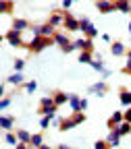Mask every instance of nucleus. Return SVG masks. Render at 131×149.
<instances>
[{
	"label": "nucleus",
	"mask_w": 131,
	"mask_h": 149,
	"mask_svg": "<svg viewBox=\"0 0 131 149\" xmlns=\"http://www.w3.org/2000/svg\"><path fill=\"white\" fill-rule=\"evenodd\" d=\"M87 120V116H85V110H73V114L71 116H67V118H61V122H58V128L63 130H71V128H75V126H79V124H83Z\"/></svg>",
	"instance_id": "f257e3e1"
},
{
	"label": "nucleus",
	"mask_w": 131,
	"mask_h": 149,
	"mask_svg": "<svg viewBox=\"0 0 131 149\" xmlns=\"http://www.w3.org/2000/svg\"><path fill=\"white\" fill-rule=\"evenodd\" d=\"M54 44V37H46V35H33V40L25 46L31 54H40L42 50H46L48 46Z\"/></svg>",
	"instance_id": "f03ea898"
},
{
	"label": "nucleus",
	"mask_w": 131,
	"mask_h": 149,
	"mask_svg": "<svg viewBox=\"0 0 131 149\" xmlns=\"http://www.w3.org/2000/svg\"><path fill=\"white\" fill-rule=\"evenodd\" d=\"M4 37H6V42L13 46V48H23V46H27V44H23V31H19V29H8L6 33H4Z\"/></svg>",
	"instance_id": "7ed1b4c3"
},
{
	"label": "nucleus",
	"mask_w": 131,
	"mask_h": 149,
	"mask_svg": "<svg viewBox=\"0 0 131 149\" xmlns=\"http://www.w3.org/2000/svg\"><path fill=\"white\" fill-rule=\"evenodd\" d=\"M56 110H58V106L54 104L52 95H48V97H42V100H40V108H37V112H40V114H50V116H56Z\"/></svg>",
	"instance_id": "20e7f679"
},
{
	"label": "nucleus",
	"mask_w": 131,
	"mask_h": 149,
	"mask_svg": "<svg viewBox=\"0 0 131 149\" xmlns=\"http://www.w3.org/2000/svg\"><path fill=\"white\" fill-rule=\"evenodd\" d=\"M94 6H96L98 13H102V15H108L112 10H117L115 8V0H94Z\"/></svg>",
	"instance_id": "39448f33"
},
{
	"label": "nucleus",
	"mask_w": 131,
	"mask_h": 149,
	"mask_svg": "<svg viewBox=\"0 0 131 149\" xmlns=\"http://www.w3.org/2000/svg\"><path fill=\"white\" fill-rule=\"evenodd\" d=\"M67 13H69V10H54V13H50V17H48V23H50L52 27H58V25H63V23H65V17H67Z\"/></svg>",
	"instance_id": "423d86ee"
},
{
	"label": "nucleus",
	"mask_w": 131,
	"mask_h": 149,
	"mask_svg": "<svg viewBox=\"0 0 131 149\" xmlns=\"http://www.w3.org/2000/svg\"><path fill=\"white\" fill-rule=\"evenodd\" d=\"M63 27H65V29H67L69 33H73V31H79V19H77V17H73L71 13H67Z\"/></svg>",
	"instance_id": "0eeeda50"
},
{
	"label": "nucleus",
	"mask_w": 131,
	"mask_h": 149,
	"mask_svg": "<svg viewBox=\"0 0 131 149\" xmlns=\"http://www.w3.org/2000/svg\"><path fill=\"white\" fill-rule=\"evenodd\" d=\"M54 29H56V27H52L48 21L42 23V25H37V27H33L35 35H46V37H52V35H54Z\"/></svg>",
	"instance_id": "6e6552de"
},
{
	"label": "nucleus",
	"mask_w": 131,
	"mask_h": 149,
	"mask_svg": "<svg viewBox=\"0 0 131 149\" xmlns=\"http://www.w3.org/2000/svg\"><path fill=\"white\" fill-rule=\"evenodd\" d=\"M75 46H77V50L96 52V48H94V40H92V37H81V40H77V42H75Z\"/></svg>",
	"instance_id": "1a4fd4ad"
},
{
	"label": "nucleus",
	"mask_w": 131,
	"mask_h": 149,
	"mask_svg": "<svg viewBox=\"0 0 131 149\" xmlns=\"http://www.w3.org/2000/svg\"><path fill=\"white\" fill-rule=\"evenodd\" d=\"M69 106L73 110H85L87 108V100H81L79 95H69Z\"/></svg>",
	"instance_id": "9d476101"
},
{
	"label": "nucleus",
	"mask_w": 131,
	"mask_h": 149,
	"mask_svg": "<svg viewBox=\"0 0 131 149\" xmlns=\"http://www.w3.org/2000/svg\"><path fill=\"white\" fill-rule=\"evenodd\" d=\"M123 120H125L123 112H112V116L106 120V126H108V130H110V128H117V126H119Z\"/></svg>",
	"instance_id": "9b49d317"
},
{
	"label": "nucleus",
	"mask_w": 131,
	"mask_h": 149,
	"mask_svg": "<svg viewBox=\"0 0 131 149\" xmlns=\"http://www.w3.org/2000/svg\"><path fill=\"white\" fill-rule=\"evenodd\" d=\"M52 100H54V104L56 106H65V104H69V93H65V91H54L52 93Z\"/></svg>",
	"instance_id": "f8f14e48"
},
{
	"label": "nucleus",
	"mask_w": 131,
	"mask_h": 149,
	"mask_svg": "<svg viewBox=\"0 0 131 149\" xmlns=\"http://www.w3.org/2000/svg\"><path fill=\"white\" fill-rule=\"evenodd\" d=\"M89 91L92 93H98V97H102V95H106V91H108V83L106 81H98L96 85L89 87Z\"/></svg>",
	"instance_id": "ddd939ff"
},
{
	"label": "nucleus",
	"mask_w": 131,
	"mask_h": 149,
	"mask_svg": "<svg viewBox=\"0 0 131 149\" xmlns=\"http://www.w3.org/2000/svg\"><path fill=\"white\" fill-rule=\"evenodd\" d=\"M52 37H54V44H58V46H61V50H65V48L71 44V40H69V35H67V33H56V31H54Z\"/></svg>",
	"instance_id": "4468645a"
},
{
	"label": "nucleus",
	"mask_w": 131,
	"mask_h": 149,
	"mask_svg": "<svg viewBox=\"0 0 131 149\" xmlns=\"http://www.w3.org/2000/svg\"><path fill=\"white\" fill-rule=\"evenodd\" d=\"M121 137H123V135L119 133V128H110V133H108V137H106V139H108L110 147H117V145L121 143Z\"/></svg>",
	"instance_id": "2eb2a0df"
},
{
	"label": "nucleus",
	"mask_w": 131,
	"mask_h": 149,
	"mask_svg": "<svg viewBox=\"0 0 131 149\" xmlns=\"http://www.w3.org/2000/svg\"><path fill=\"white\" fill-rule=\"evenodd\" d=\"M13 10H15L13 0H0V15H11Z\"/></svg>",
	"instance_id": "dca6fc26"
},
{
	"label": "nucleus",
	"mask_w": 131,
	"mask_h": 149,
	"mask_svg": "<svg viewBox=\"0 0 131 149\" xmlns=\"http://www.w3.org/2000/svg\"><path fill=\"white\" fill-rule=\"evenodd\" d=\"M119 102L123 106H131V91L129 89H125V87L119 89Z\"/></svg>",
	"instance_id": "f3484780"
},
{
	"label": "nucleus",
	"mask_w": 131,
	"mask_h": 149,
	"mask_svg": "<svg viewBox=\"0 0 131 149\" xmlns=\"http://www.w3.org/2000/svg\"><path fill=\"white\" fill-rule=\"evenodd\" d=\"M110 52L115 54V56H125V54H127L123 42H112V44H110Z\"/></svg>",
	"instance_id": "a211bd4d"
},
{
	"label": "nucleus",
	"mask_w": 131,
	"mask_h": 149,
	"mask_svg": "<svg viewBox=\"0 0 131 149\" xmlns=\"http://www.w3.org/2000/svg\"><path fill=\"white\" fill-rule=\"evenodd\" d=\"M15 126V116H2L0 118V128L2 130H13Z\"/></svg>",
	"instance_id": "6ab92c4d"
},
{
	"label": "nucleus",
	"mask_w": 131,
	"mask_h": 149,
	"mask_svg": "<svg viewBox=\"0 0 131 149\" xmlns=\"http://www.w3.org/2000/svg\"><path fill=\"white\" fill-rule=\"evenodd\" d=\"M115 8L121 13H131V0H115Z\"/></svg>",
	"instance_id": "aec40b11"
},
{
	"label": "nucleus",
	"mask_w": 131,
	"mask_h": 149,
	"mask_svg": "<svg viewBox=\"0 0 131 149\" xmlns=\"http://www.w3.org/2000/svg\"><path fill=\"white\" fill-rule=\"evenodd\" d=\"M13 29H19V31H25L29 29V23L25 19H19V17H13Z\"/></svg>",
	"instance_id": "412c9836"
},
{
	"label": "nucleus",
	"mask_w": 131,
	"mask_h": 149,
	"mask_svg": "<svg viewBox=\"0 0 131 149\" xmlns=\"http://www.w3.org/2000/svg\"><path fill=\"white\" fill-rule=\"evenodd\" d=\"M17 137H19V141H21V143H27V145L31 147V133H29V130L19 128V130H17Z\"/></svg>",
	"instance_id": "4be33fe9"
},
{
	"label": "nucleus",
	"mask_w": 131,
	"mask_h": 149,
	"mask_svg": "<svg viewBox=\"0 0 131 149\" xmlns=\"http://www.w3.org/2000/svg\"><path fill=\"white\" fill-rule=\"evenodd\" d=\"M6 83H11V85H21V83H23V74L19 72V70H15L11 77L6 79Z\"/></svg>",
	"instance_id": "5701e85b"
},
{
	"label": "nucleus",
	"mask_w": 131,
	"mask_h": 149,
	"mask_svg": "<svg viewBox=\"0 0 131 149\" xmlns=\"http://www.w3.org/2000/svg\"><path fill=\"white\" fill-rule=\"evenodd\" d=\"M92 25H94V23L89 21V17H81V19H79V31H81V33H87V29H89Z\"/></svg>",
	"instance_id": "b1692460"
},
{
	"label": "nucleus",
	"mask_w": 131,
	"mask_h": 149,
	"mask_svg": "<svg viewBox=\"0 0 131 149\" xmlns=\"http://www.w3.org/2000/svg\"><path fill=\"white\" fill-rule=\"evenodd\" d=\"M94 60V52H85V50H81V54H79V62L81 64H89Z\"/></svg>",
	"instance_id": "393cba45"
},
{
	"label": "nucleus",
	"mask_w": 131,
	"mask_h": 149,
	"mask_svg": "<svg viewBox=\"0 0 131 149\" xmlns=\"http://www.w3.org/2000/svg\"><path fill=\"white\" fill-rule=\"evenodd\" d=\"M117 128H119V133H121L123 137H125V135H131V122H127V120H123Z\"/></svg>",
	"instance_id": "a878e982"
},
{
	"label": "nucleus",
	"mask_w": 131,
	"mask_h": 149,
	"mask_svg": "<svg viewBox=\"0 0 131 149\" xmlns=\"http://www.w3.org/2000/svg\"><path fill=\"white\" fill-rule=\"evenodd\" d=\"M4 141H6L8 145H15V147L19 145V137H17V133L13 135V133H11V130H6V135H4Z\"/></svg>",
	"instance_id": "bb28decb"
},
{
	"label": "nucleus",
	"mask_w": 131,
	"mask_h": 149,
	"mask_svg": "<svg viewBox=\"0 0 131 149\" xmlns=\"http://www.w3.org/2000/svg\"><path fill=\"white\" fill-rule=\"evenodd\" d=\"M31 147H44V137H42V133L31 135Z\"/></svg>",
	"instance_id": "cd10ccee"
},
{
	"label": "nucleus",
	"mask_w": 131,
	"mask_h": 149,
	"mask_svg": "<svg viewBox=\"0 0 131 149\" xmlns=\"http://www.w3.org/2000/svg\"><path fill=\"white\" fill-rule=\"evenodd\" d=\"M52 118H54V116H50V114H42V120H40V128H42V130H46V128L50 126Z\"/></svg>",
	"instance_id": "c85d7f7f"
},
{
	"label": "nucleus",
	"mask_w": 131,
	"mask_h": 149,
	"mask_svg": "<svg viewBox=\"0 0 131 149\" xmlns=\"http://www.w3.org/2000/svg\"><path fill=\"white\" fill-rule=\"evenodd\" d=\"M125 56H127V66L121 68V72H123V74H131V50H127Z\"/></svg>",
	"instance_id": "c756f323"
},
{
	"label": "nucleus",
	"mask_w": 131,
	"mask_h": 149,
	"mask_svg": "<svg viewBox=\"0 0 131 149\" xmlns=\"http://www.w3.org/2000/svg\"><path fill=\"white\" fill-rule=\"evenodd\" d=\"M13 68H15V70H19V72H21V70L25 68V60H23V58H17V60L13 62Z\"/></svg>",
	"instance_id": "7c9ffc66"
},
{
	"label": "nucleus",
	"mask_w": 131,
	"mask_h": 149,
	"mask_svg": "<svg viewBox=\"0 0 131 149\" xmlns=\"http://www.w3.org/2000/svg\"><path fill=\"white\" fill-rule=\"evenodd\" d=\"M94 147L96 149H110V143H108V139H104V141H96Z\"/></svg>",
	"instance_id": "2f4dec72"
},
{
	"label": "nucleus",
	"mask_w": 131,
	"mask_h": 149,
	"mask_svg": "<svg viewBox=\"0 0 131 149\" xmlns=\"http://www.w3.org/2000/svg\"><path fill=\"white\" fill-rule=\"evenodd\" d=\"M35 89H37V83H35V81H27V83H25V91H27V93H33Z\"/></svg>",
	"instance_id": "473e14b6"
},
{
	"label": "nucleus",
	"mask_w": 131,
	"mask_h": 149,
	"mask_svg": "<svg viewBox=\"0 0 131 149\" xmlns=\"http://www.w3.org/2000/svg\"><path fill=\"white\" fill-rule=\"evenodd\" d=\"M11 102H13V97H0V110L8 108V106H11Z\"/></svg>",
	"instance_id": "72a5a7b5"
},
{
	"label": "nucleus",
	"mask_w": 131,
	"mask_h": 149,
	"mask_svg": "<svg viewBox=\"0 0 131 149\" xmlns=\"http://www.w3.org/2000/svg\"><path fill=\"white\" fill-rule=\"evenodd\" d=\"M71 4H73V0H63V2H61L63 10H69V8H71Z\"/></svg>",
	"instance_id": "f704fd0d"
},
{
	"label": "nucleus",
	"mask_w": 131,
	"mask_h": 149,
	"mask_svg": "<svg viewBox=\"0 0 131 149\" xmlns=\"http://www.w3.org/2000/svg\"><path fill=\"white\" fill-rule=\"evenodd\" d=\"M123 116H125V120H127V122H131V106H127V112H125Z\"/></svg>",
	"instance_id": "c9c22d12"
},
{
	"label": "nucleus",
	"mask_w": 131,
	"mask_h": 149,
	"mask_svg": "<svg viewBox=\"0 0 131 149\" xmlns=\"http://www.w3.org/2000/svg\"><path fill=\"white\" fill-rule=\"evenodd\" d=\"M4 95V85H0V97Z\"/></svg>",
	"instance_id": "e433bc0d"
},
{
	"label": "nucleus",
	"mask_w": 131,
	"mask_h": 149,
	"mask_svg": "<svg viewBox=\"0 0 131 149\" xmlns=\"http://www.w3.org/2000/svg\"><path fill=\"white\" fill-rule=\"evenodd\" d=\"M4 40H6V37H4V35H0V44H2V42H4Z\"/></svg>",
	"instance_id": "4c0bfd02"
},
{
	"label": "nucleus",
	"mask_w": 131,
	"mask_h": 149,
	"mask_svg": "<svg viewBox=\"0 0 131 149\" xmlns=\"http://www.w3.org/2000/svg\"><path fill=\"white\" fill-rule=\"evenodd\" d=\"M129 35H131V23H129Z\"/></svg>",
	"instance_id": "58836bf2"
},
{
	"label": "nucleus",
	"mask_w": 131,
	"mask_h": 149,
	"mask_svg": "<svg viewBox=\"0 0 131 149\" xmlns=\"http://www.w3.org/2000/svg\"><path fill=\"white\" fill-rule=\"evenodd\" d=\"M73 2H77V0H73Z\"/></svg>",
	"instance_id": "ea45409f"
}]
</instances>
